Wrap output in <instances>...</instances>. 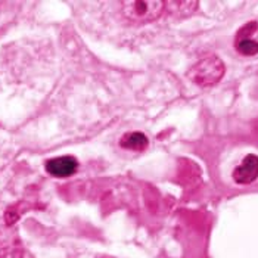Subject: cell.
<instances>
[{
    "label": "cell",
    "mask_w": 258,
    "mask_h": 258,
    "mask_svg": "<svg viewBox=\"0 0 258 258\" xmlns=\"http://www.w3.org/2000/svg\"><path fill=\"white\" fill-rule=\"evenodd\" d=\"M77 167H79V162L77 159L71 155H65V157H58V158L49 159L44 165L46 171L53 176V177H70L73 176L76 171H77Z\"/></svg>",
    "instance_id": "cell-4"
},
{
    "label": "cell",
    "mask_w": 258,
    "mask_h": 258,
    "mask_svg": "<svg viewBox=\"0 0 258 258\" xmlns=\"http://www.w3.org/2000/svg\"><path fill=\"white\" fill-rule=\"evenodd\" d=\"M235 47L243 56H255L258 53V41L251 37H236Z\"/></svg>",
    "instance_id": "cell-9"
},
{
    "label": "cell",
    "mask_w": 258,
    "mask_h": 258,
    "mask_svg": "<svg viewBox=\"0 0 258 258\" xmlns=\"http://www.w3.org/2000/svg\"><path fill=\"white\" fill-rule=\"evenodd\" d=\"M148 145H149L148 138L140 132L127 133L119 140V146L124 149H130V151H145L148 148Z\"/></svg>",
    "instance_id": "cell-7"
},
{
    "label": "cell",
    "mask_w": 258,
    "mask_h": 258,
    "mask_svg": "<svg viewBox=\"0 0 258 258\" xmlns=\"http://www.w3.org/2000/svg\"><path fill=\"white\" fill-rule=\"evenodd\" d=\"M34 205L30 204V202H25V201H20V202H15L12 204L11 207L6 208L5 211V223L8 227H12L18 220L21 219V216L27 211H30Z\"/></svg>",
    "instance_id": "cell-8"
},
{
    "label": "cell",
    "mask_w": 258,
    "mask_h": 258,
    "mask_svg": "<svg viewBox=\"0 0 258 258\" xmlns=\"http://www.w3.org/2000/svg\"><path fill=\"white\" fill-rule=\"evenodd\" d=\"M258 179V157L254 154L246 155L233 171V180L238 184H249Z\"/></svg>",
    "instance_id": "cell-5"
},
{
    "label": "cell",
    "mask_w": 258,
    "mask_h": 258,
    "mask_svg": "<svg viewBox=\"0 0 258 258\" xmlns=\"http://www.w3.org/2000/svg\"><path fill=\"white\" fill-rule=\"evenodd\" d=\"M164 9L168 15L174 18H186L198 9V2L195 0H168L164 2Z\"/></svg>",
    "instance_id": "cell-6"
},
{
    "label": "cell",
    "mask_w": 258,
    "mask_h": 258,
    "mask_svg": "<svg viewBox=\"0 0 258 258\" xmlns=\"http://www.w3.org/2000/svg\"><path fill=\"white\" fill-rule=\"evenodd\" d=\"M24 248L18 233L12 227L0 229V258H22Z\"/></svg>",
    "instance_id": "cell-3"
},
{
    "label": "cell",
    "mask_w": 258,
    "mask_h": 258,
    "mask_svg": "<svg viewBox=\"0 0 258 258\" xmlns=\"http://www.w3.org/2000/svg\"><path fill=\"white\" fill-rule=\"evenodd\" d=\"M164 2L161 0H124L121 2L122 15L132 22H152L161 17Z\"/></svg>",
    "instance_id": "cell-2"
},
{
    "label": "cell",
    "mask_w": 258,
    "mask_h": 258,
    "mask_svg": "<svg viewBox=\"0 0 258 258\" xmlns=\"http://www.w3.org/2000/svg\"><path fill=\"white\" fill-rule=\"evenodd\" d=\"M226 73L224 62L217 56H207L197 62L187 73L192 83L201 87H211L223 79Z\"/></svg>",
    "instance_id": "cell-1"
}]
</instances>
